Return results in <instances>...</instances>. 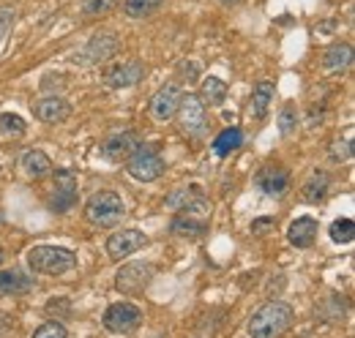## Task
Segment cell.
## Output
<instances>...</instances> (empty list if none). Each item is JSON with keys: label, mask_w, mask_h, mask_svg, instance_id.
Listing matches in <instances>:
<instances>
[{"label": "cell", "mask_w": 355, "mask_h": 338, "mask_svg": "<svg viewBox=\"0 0 355 338\" xmlns=\"http://www.w3.org/2000/svg\"><path fill=\"white\" fill-rule=\"evenodd\" d=\"M55 311L69 314V311H71V308H69V300H66V297H52V300L46 303V314H55Z\"/></svg>", "instance_id": "cell-35"}, {"label": "cell", "mask_w": 355, "mask_h": 338, "mask_svg": "<svg viewBox=\"0 0 355 338\" xmlns=\"http://www.w3.org/2000/svg\"><path fill=\"white\" fill-rule=\"evenodd\" d=\"M33 338H69V330L63 322H46L33 333Z\"/></svg>", "instance_id": "cell-30"}, {"label": "cell", "mask_w": 355, "mask_h": 338, "mask_svg": "<svg viewBox=\"0 0 355 338\" xmlns=\"http://www.w3.org/2000/svg\"><path fill=\"white\" fill-rule=\"evenodd\" d=\"M270 226H273V218H268V215H263L260 221H254V224H252V232H254V235H260V232H268Z\"/></svg>", "instance_id": "cell-36"}, {"label": "cell", "mask_w": 355, "mask_h": 338, "mask_svg": "<svg viewBox=\"0 0 355 338\" xmlns=\"http://www.w3.org/2000/svg\"><path fill=\"white\" fill-rule=\"evenodd\" d=\"M139 145H142V142H139L137 134H132V131H118V134H112V136H107V139L101 142V153H104L110 161H123V159L132 156Z\"/></svg>", "instance_id": "cell-16"}, {"label": "cell", "mask_w": 355, "mask_h": 338, "mask_svg": "<svg viewBox=\"0 0 355 338\" xmlns=\"http://www.w3.org/2000/svg\"><path fill=\"white\" fill-rule=\"evenodd\" d=\"M328 235H331L334 243H339V246H350V243L355 240V221L353 218H347V215L336 218V221L328 226Z\"/></svg>", "instance_id": "cell-26"}, {"label": "cell", "mask_w": 355, "mask_h": 338, "mask_svg": "<svg viewBox=\"0 0 355 338\" xmlns=\"http://www.w3.org/2000/svg\"><path fill=\"white\" fill-rule=\"evenodd\" d=\"M0 265H3V249H0Z\"/></svg>", "instance_id": "cell-38"}, {"label": "cell", "mask_w": 355, "mask_h": 338, "mask_svg": "<svg viewBox=\"0 0 355 338\" xmlns=\"http://www.w3.org/2000/svg\"><path fill=\"white\" fill-rule=\"evenodd\" d=\"M148 246V235L139 232V229H123V232H115L110 240H107V254L110 259H126L134 251L145 249Z\"/></svg>", "instance_id": "cell-11"}, {"label": "cell", "mask_w": 355, "mask_h": 338, "mask_svg": "<svg viewBox=\"0 0 355 338\" xmlns=\"http://www.w3.org/2000/svg\"><path fill=\"white\" fill-rule=\"evenodd\" d=\"M222 6H235V3H241V0H219Z\"/></svg>", "instance_id": "cell-37"}, {"label": "cell", "mask_w": 355, "mask_h": 338, "mask_svg": "<svg viewBox=\"0 0 355 338\" xmlns=\"http://www.w3.org/2000/svg\"><path fill=\"white\" fill-rule=\"evenodd\" d=\"M325 69L328 71H345L353 66V46L347 42H336L325 49V57H322Z\"/></svg>", "instance_id": "cell-18"}, {"label": "cell", "mask_w": 355, "mask_h": 338, "mask_svg": "<svg viewBox=\"0 0 355 338\" xmlns=\"http://www.w3.org/2000/svg\"><path fill=\"white\" fill-rule=\"evenodd\" d=\"M200 98L205 107H222L224 98H227V82L219 77H205L202 80V90H200Z\"/></svg>", "instance_id": "cell-23"}, {"label": "cell", "mask_w": 355, "mask_h": 338, "mask_svg": "<svg viewBox=\"0 0 355 338\" xmlns=\"http://www.w3.org/2000/svg\"><path fill=\"white\" fill-rule=\"evenodd\" d=\"M33 290V278L22 270H0V292L3 295H25Z\"/></svg>", "instance_id": "cell-19"}, {"label": "cell", "mask_w": 355, "mask_h": 338, "mask_svg": "<svg viewBox=\"0 0 355 338\" xmlns=\"http://www.w3.org/2000/svg\"><path fill=\"white\" fill-rule=\"evenodd\" d=\"M0 175H3V169H0Z\"/></svg>", "instance_id": "cell-39"}, {"label": "cell", "mask_w": 355, "mask_h": 338, "mask_svg": "<svg viewBox=\"0 0 355 338\" xmlns=\"http://www.w3.org/2000/svg\"><path fill=\"white\" fill-rule=\"evenodd\" d=\"M279 131H282V136H290L293 131H298V109H295V104H284V109L279 112Z\"/></svg>", "instance_id": "cell-29"}, {"label": "cell", "mask_w": 355, "mask_h": 338, "mask_svg": "<svg viewBox=\"0 0 355 338\" xmlns=\"http://www.w3.org/2000/svg\"><path fill=\"white\" fill-rule=\"evenodd\" d=\"M22 169H25L31 177L42 180L46 175H52V161L46 159V153H42V150H25V153H22Z\"/></svg>", "instance_id": "cell-21"}, {"label": "cell", "mask_w": 355, "mask_h": 338, "mask_svg": "<svg viewBox=\"0 0 355 338\" xmlns=\"http://www.w3.org/2000/svg\"><path fill=\"white\" fill-rule=\"evenodd\" d=\"M353 159V134L345 136V142L339 139L334 145V161H350Z\"/></svg>", "instance_id": "cell-32"}, {"label": "cell", "mask_w": 355, "mask_h": 338, "mask_svg": "<svg viewBox=\"0 0 355 338\" xmlns=\"http://www.w3.org/2000/svg\"><path fill=\"white\" fill-rule=\"evenodd\" d=\"M104 84L110 90H123V87H134L145 80V66L137 63V60H129V63H112L107 66L104 71Z\"/></svg>", "instance_id": "cell-9"}, {"label": "cell", "mask_w": 355, "mask_h": 338, "mask_svg": "<svg viewBox=\"0 0 355 338\" xmlns=\"http://www.w3.org/2000/svg\"><path fill=\"white\" fill-rule=\"evenodd\" d=\"M208 218H211V202L200 199L191 208L175 211V218L170 224V232L175 238H186V240H197L208 232Z\"/></svg>", "instance_id": "cell-5"}, {"label": "cell", "mask_w": 355, "mask_h": 338, "mask_svg": "<svg viewBox=\"0 0 355 338\" xmlns=\"http://www.w3.org/2000/svg\"><path fill=\"white\" fill-rule=\"evenodd\" d=\"M142 322V311L134 303H112L104 311V328L110 333H132Z\"/></svg>", "instance_id": "cell-8"}, {"label": "cell", "mask_w": 355, "mask_h": 338, "mask_svg": "<svg viewBox=\"0 0 355 338\" xmlns=\"http://www.w3.org/2000/svg\"><path fill=\"white\" fill-rule=\"evenodd\" d=\"M153 276H156L153 265H148V262H129V265H123V267L118 270L115 287H118L121 292H126V295H139V292H145V287L153 281Z\"/></svg>", "instance_id": "cell-7"}, {"label": "cell", "mask_w": 355, "mask_h": 338, "mask_svg": "<svg viewBox=\"0 0 355 338\" xmlns=\"http://www.w3.org/2000/svg\"><path fill=\"white\" fill-rule=\"evenodd\" d=\"M200 199H205V191L200 186H183V188H175L167 197V208L170 211H183V208H191Z\"/></svg>", "instance_id": "cell-22"}, {"label": "cell", "mask_w": 355, "mask_h": 338, "mask_svg": "<svg viewBox=\"0 0 355 338\" xmlns=\"http://www.w3.org/2000/svg\"><path fill=\"white\" fill-rule=\"evenodd\" d=\"M77 202V177L69 169L55 172V194H52V211L66 213Z\"/></svg>", "instance_id": "cell-12"}, {"label": "cell", "mask_w": 355, "mask_h": 338, "mask_svg": "<svg viewBox=\"0 0 355 338\" xmlns=\"http://www.w3.org/2000/svg\"><path fill=\"white\" fill-rule=\"evenodd\" d=\"M14 22H17V11H14V8H0V44L11 33Z\"/></svg>", "instance_id": "cell-33"}, {"label": "cell", "mask_w": 355, "mask_h": 338, "mask_svg": "<svg viewBox=\"0 0 355 338\" xmlns=\"http://www.w3.org/2000/svg\"><path fill=\"white\" fill-rule=\"evenodd\" d=\"M175 118H178V123H180V131H183L189 139H205V136L211 134L208 109H205L202 98H200V96H194V93L180 96Z\"/></svg>", "instance_id": "cell-3"}, {"label": "cell", "mask_w": 355, "mask_h": 338, "mask_svg": "<svg viewBox=\"0 0 355 338\" xmlns=\"http://www.w3.org/2000/svg\"><path fill=\"white\" fill-rule=\"evenodd\" d=\"M325 194H328V172L314 169L311 177L306 180V186H304V199L306 202H320Z\"/></svg>", "instance_id": "cell-25"}, {"label": "cell", "mask_w": 355, "mask_h": 338, "mask_svg": "<svg viewBox=\"0 0 355 338\" xmlns=\"http://www.w3.org/2000/svg\"><path fill=\"white\" fill-rule=\"evenodd\" d=\"M118 6V0H85V6H83V14H88V17H98V14H107V11H112Z\"/></svg>", "instance_id": "cell-31"}, {"label": "cell", "mask_w": 355, "mask_h": 338, "mask_svg": "<svg viewBox=\"0 0 355 338\" xmlns=\"http://www.w3.org/2000/svg\"><path fill=\"white\" fill-rule=\"evenodd\" d=\"M178 101H180V90H178L175 84H164L162 90H156V93L150 96L148 112H150V118H153L156 123H167V121L175 118Z\"/></svg>", "instance_id": "cell-10"}, {"label": "cell", "mask_w": 355, "mask_h": 338, "mask_svg": "<svg viewBox=\"0 0 355 338\" xmlns=\"http://www.w3.org/2000/svg\"><path fill=\"white\" fill-rule=\"evenodd\" d=\"M254 186L266 194V197H282L287 188H290V175H287V169L284 167H276V164H268L257 172V177H254Z\"/></svg>", "instance_id": "cell-14"}, {"label": "cell", "mask_w": 355, "mask_h": 338, "mask_svg": "<svg viewBox=\"0 0 355 338\" xmlns=\"http://www.w3.org/2000/svg\"><path fill=\"white\" fill-rule=\"evenodd\" d=\"M293 308L282 300H270L263 308L254 311L249 319V336L252 338H276L293 325Z\"/></svg>", "instance_id": "cell-1"}, {"label": "cell", "mask_w": 355, "mask_h": 338, "mask_svg": "<svg viewBox=\"0 0 355 338\" xmlns=\"http://www.w3.org/2000/svg\"><path fill=\"white\" fill-rule=\"evenodd\" d=\"M241 145H243V131L238 126L224 128L222 134L214 139V153H216L219 159H224V156H230L232 150H238Z\"/></svg>", "instance_id": "cell-24"}, {"label": "cell", "mask_w": 355, "mask_h": 338, "mask_svg": "<svg viewBox=\"0 0 355 338\" xmlns=\"http://www.w3.org/2000/svg\"><path fill=\"white\" fill-rule=\"evenodd\" d=\"M118 36L115 33H110V30H101V33H93L90 36V42L85 44V52H83V60L85 63H104V60H110L115 52H118Z\"/></svg>", "instance_id": "cell-13"}, {"label": "cell", "mask_w": 355, "mask_h": 338, "mask_svg": "<svg viewBox=\"0 0 355 338\" xmlns=\"http://www.w3.org/2000/svg\"><path fill=\"white\" fill-rule=\"evenodd\" d=\"M180 77L189 80V82H194V80L200 77V63H194V60H183V63H180Z\"/></svg>", "instance_id": "cell-34"}, {"label": "cell", "mask_w": 355, "mask_h": 338, "mask_svg": "<svg viewBox=\"0 0 355 338\" xmlns=\"http://www.w3.org/2000/svg\"><path fill=\"white\" fill-rule=\"evenodd\" d=\"M123 215H126V205H123L121 194H115V191H96L85 202V218L93 226L112 229L123 221Z\"/></svg>", "instance_id": "cell-2"}, {"label": "cell", "mask_w": 355, "mask_h": 338, "mask_svg": "<svg viewBox=\"0 0 355 338\" xmlns=\"http://www.w3.org/2000/svg\"><path fill=\"white\" fill-rule=\"evenodd\" d=\"M33 115L42 121V123H49V126H58V123H66L71 118V104L66 98H58V96H46L42 101L33 104Z\"/></svg>", "instance_id": "cell-15"}, {"label": "cell", "mask_w": 355, "mask_h": 338, "mask_svg": "<svg viewBox=\"0 0 355 338\" xmlns=\"http://www.w3.org/2000/svg\"><path fill=\"white\" fill-rule=\"evenodd\" d=\"M126 169H129V175H132L137 183H153V180H159L164 175L167 164H164V159L153 148H142L139 145L132 156H129Z\"/></svg>", "instance_id": "cell-6"}, {"label": "cell", "mask_w": 355, "mask_h": 338, "mask_svg": "<svg viewBox=\"0 0 355 338\" xmlns=\"http://www.w3.org/2000/svg\"><path fill=\"white\" fill-rule=\"evenodd\" d=\"M28 265L42 276H63L77 267V254L58 246H33L28 251Z\"/></svg>", "instance_id": "cell-4"}, {"label": "cell", "mask_w": 355, "mask_h": 338, "mask_svg": "<svg viewBox=\"0 0 355 338\" xmlns=\"http://www.w3.org/2000/svg\"><path fill=\"white\" fill-rule=\"evenodd\" d=\"M287 240L295 246V249H311L314 240H317V218L311 215H301L290 224L287 229Z\"/></svg>", "instance_id": "cell-17"}, {"label": "cell", "mask_w": 355, "mask_h": 338, "mask_svg": "<svg viewBox=\"0 0 355 338\" xmlns=\"http://www.w3.org/2000/svg\"><path fill=\"white\" fill-rule=\"evenodd\" d=\"M25 131H28V123L19 115H14V112H3L0 115V134H6V136H22Z\"/></svg>", "instance_id": "cell-28"}, {"label": "cell", "mask_w": 355, "mask_h": 338, "mask_svg": "<svg viewBox=\"0 0 355 338\" xmlns=\"http://www.w3.org/2000/svg\"><path fill=\"white\" fill-rule=\"evenodd\" d=\"M164 6V0H123V11L132 19H145L150 14H156Z\"/></svg>", "instance_id": "cell-27"}, {"label": "cell", "mask_w": 355, "mask_h": 338, "mask_svg": "<svg viewBox=\"0 0 355 338\" xmlns=\"http://www.w3.org/2000/svg\"><path fill=\"white\" fill-rule=\"evenodd\" d=\"M270 101H273V84L270 82H257L254 84V93H252V101H249V112L252 118L263 121L270 109Z\"/></svg>", "instance_id": "cell-20"}]
</instances>
